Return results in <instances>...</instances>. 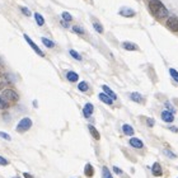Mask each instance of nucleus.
Returning <instances> with one entry per match:
<instances>
[{
    "instance_id": "nucleus-35",
    "label": "nucleus",
    "mask_w": 178,
    "mask_h": 178,
    "mask_svg": "<svg viewBox=\"0 0 178 178\" xmlns=\"http://www.w3.org/2000/svg\"><path fill=\"white\" fill-rule=\"evenodd\" d=\"M113 172L117 173V174H124V172H122L120 168H117V167H113Z\"/></svg>"
},
{
    "instance_id": "nucleus-38",
    "label": "nucleus",
    "mask_w": 178,
    "mask_h": 178,
    "mask_svg": "<svg viewBox=\"0 0 178 178\" xmlns=\"http://www.w3.org/2000/svg\"><path fill=\"white\" fill-rule=\"evenodd\" d=\"M61 24H62V26H64V27H68V22H64V20H62Z\"/></svg>"
},
{
    "instance_id": "nucleus-21",
    "label": "nucleus",
    "mask_w": 178,
    "mask_h": 178,
    "mask_svg": "<svg viewBox=\"0 0 178 178\" xmlns=\"http://www.w3.org/2000/svg\"><path fill=\"white\" fill-rule=\"evenodd\" d=\"M78 89L80 90V92H87V90L89 89L88 83H87V82H80L79 85H78Z\"/></svg>"
},
{
    "instance_id": "nucleus-41",
    "label": "nucleus",
    "mask_w": 178,
    "mask_h": 178,
    "mask_svg": "<svg viewBox=\"0 0 178 178\" xmlns=\"http://www.w3.org/2000/svg\"><path fill=\"white\" fill-rule=\"evenodd\" d=\"M14 178H18V177H14Z\"/></svg>"
},
{
    "instance_id": "nucleus-10",
    "label": "nucleus",
    "mask_w": 178,
    "mask_h": 178,
    "mask_svg": "<svg viewBox=\"0 0 178 178\" xmlns=\"http://www.w3.org/2000/svg\"><path fill=\"white\" fill-rule=\"evenodd\" d=\"M93 111H94V107H93V104L92 103H87L84 108H83V114H84V117H90L92 116V113H93Z\"/></svg>"
},
{
    "instance_id": "nucleus-5",
    "label": "nucleus",
    "mask_w": 178,
    "mask_h": 178,
    "mask_svg": "<svg viewBox=\"0 0 178 178\" xmlns=\"http://www.w3.org/2000/svg\"><path fill=\"white\" fill-rule=\"evenodd\" d=\"M24 40H26V41H27V43H28V45H29V46H31V47H32V48H33V50H34V52H36V54H37V55H40V56H45V54H43V52H42V51H41V48H40V47H38V46H37V45H36V43H34V42H33V41H32V40H31V38H29L28 36H27V34H24Z\"/></svg>"
},
{
    "instance_id": "nucleus-8",
    "label": "nucleus",
    "mask_w": 178,
    "mask_h": 178,
    "mask_svg": "<svg viewBox=\"0 0 178 178\" xmlns=\"http://www.w3.org/2000/svg\"><path fill=\"white\" fill-rule=\"evenodd\" d=\"M151 173L154 177H160L163 174V170H162V167H160L159 163H154L151 167Z\"/></svg>"
},
{
    "instance_id": "nucleus-37",
    "label": "nucleus",
    "mask_w": 178,
    "mask_h": 178,
    "mask_svg": "<svg viewBox=\"0 0 178 178\" xmlns=\"http://www.w3.org/2000/svg\"><path fill=\"white\" fill-rule=\"evenodd\" d=\"M23 177H24V178H33L29 173H23Z\"/></svg>"
},
{
    "instance_id": "nucleus-32",
    "label": "nucleus",
    "mask_w": 178,
    "mask_h": 178,
    "mask_svg": "<svg viewBox=\"0 0 178 178\" xmlns=\"http://www.w3.org/2000/svg\"><path fill=\"white\" fill-rule=\"evenodd\" d=\"M9 162L6 160L5 158H3V156H0V165H8Z\"/></svg>"
},
{
    "instance_id": "nucleus-2",
    "label": "nucleus",
    "mask_w": 178,
    "mask_h": 178,
    "mask_svg": "<svg viewBox=\"0 0 178 178\" xmlns=\"http://www.w3.org/2000/svg\"><path fill=\"white\" fill-rule=\"evenodd\" d=\"M3 97L10 103H15V102H18V99H19L18 93L13 89H5L4 92H3Z\"/></svg>"
},
{
    "instance_id": "nucleus-22",
    "label": "nucleus",
    "mask_w": 178,
    "mask_h": 178,
    "mask_svg": "<svg viewBox=\"0 0 178 178\" xmlns=\"http://www.w3.org/2000/svg\"><path fill=\"white\" fill-rule=\"evenodd\" d=\"M41 41H42V43H43L46 47H48V48H52V47L55 46V43L52 42L51 40H48V38H45V37H42V40H41Z\"/></svg>"
},
{
    "instance_id": "nucleus-12",
    "label": "nucleus",
    "mask_w": 178,
    "mask_h": 178,
    "mask_svg": "<svg viewBox=\"0 0 178 178\" xmlns=\"http://www.w3.org/2000/svg\"><path fill=\"white\" fill-rule=\"evenodd\" d=\"M130 98H131V101H134V102H136V103H142V102H144L142 96H141L140 93H136V92L130 94Z\"/></svg>"
},
{
    "instance_id": "nucleus-3",
    "label": "nucleus",
    "mask_w": 178,
    "mask_h": 178,
    "mask_svg": "<svg viewBox=\"0 0 178 178\" xmlns=\"http://www.w3.org/2000/svg\"><path fill=\"white\" fill-rule=\"evenodd\" d=\"M31 126H32V120L28 118V117H26V118H23V120L19 121L18 126H17V131L18 132H24V131L29 130Z\"/></svg>"
},
{
    "instance_id": "nucleus-26",
    "label": "nucleus",
    "mask_w": 178,
    "mask_h": 178,
    "mask_svg": "<svg viewBox=\"0 0 178 178\" xmlns=\"http://www.w3.org/2000/svg\"><path fill=\"white\" fill-rule=\"evenodd\" d=\"M61 17H62V19H64L65 22H70V20H73V17L69 14L68 12H64V13L61 14Z\"/></svg>"
},
{
    "instance_id": "nucleus-40",
    "label": "nucleus",
    "mask_w": 178,
    "mask_h": 178,
    "mask_svg": "<svg viewBox=\"0 0 178 178\" xmlns=\"http://www.w3.org/2000/svg\"><path fill=\"white\" fill-rule=\"evenodd\" d=\"M0 76H1V71H0Z\"/></svg>"
},
{
    "instance_id": "nucleus-25",
    "label": "nucleus",
    "mask_w": 178,
    "mask_h": 178,
    "mask_svg": "<svg viewBox=\"0 0 178 178\" xmlns=\"http://www.w3.org/2000/svg\"><path fill=\"white\" fill-rule=\"evenodd\" d=\"M169 74H170V76H172V78L178 83V71L176 70V69H169Z\"/></svg>"
},
{
    "instance_id": "nucleus-9",
    "label": "nucleus",
    "mask_w": 178,
    "mask_h": 178,
    "mask_svg": "<svg viewBox=\"0 0 178 178\" xmlns=\"http://www.w3.org/2000/svg\"><path fill=\"white\" fill-rule=\"evenodd\" d=\"M130 145L135 149H142L144 148V142H142L140 139H136V138H131L130 139Z\"/></svg>"
},
{
    "instance_id": "nucleus-20",
    "label": "nucleus",
    "mask_w": 178,
    "mask_h": 178,
    "mask_svg": "<svg viewBox=\"0 0 178 178\" xmlns=\"http://www.w3.org/2000/svg\"><path fill=\"white\" fill-rule=\"evenodd\" d=\"M93 27H94V29H96L98 33H103V26L99 22L94 20V22H93Z\"/></svg>"
},
{
    "instance_id": "nucleus-14",
    "label": "nucleus",
    "mask_w": 178,
    "mask_h": 178,
    "mask_svg": "<svg viewBox=\"0 0 178 178\" xmlns=\"http://www.w3.org/2000/svg\"><path fill=\"white\" fill-rule=\"evenodd\" d=\"M102 89L104 90V93H106L107 96L110 97V98H112L113 101H114V99H117V96H116V93H114L112 89H110V88H108L107 85H102Z\"/></svg>"
},
{
    "instance_id": "nucleus-36",
    "label": "nucleus",
    "mask_w": 178,
    "mask_h": 178,
    "mask_svg": "<svg viewBox=\"0 0 178 178\" xmlns=\"http://www.w3.org/2000/svg\"><path fill=\"white\" fill-rule=\"evenodd\" d=\"M169 130L173 131V132H178V127H174V126H169Z\"/></svg>"
},
{
    "instance_id": "nucleus-31",
    "label": "nucleus",
    "mask_w": 178,
    "mask_h": 178,
    "mask_svg": "<svg viewBox=\"0 0 178 178\" xmlns=\"http://www.w3.org/2000/svg\"><path fill=\"white\" fill-rule=\"evenodd\" d=\"M164 106H165L167 111H170V112H172V113H174V112H176V110H174V108L172 107V104H170V103H168V102H167L165 104H164Z\"/></svg>"
},
{
    "instance_id": "nucleus-19",
    "label": "nucleus",
    "mask_w": 178,
    "mask_h": 178,
    "mask_svg": "<svg viewBox=\"0 0 178 178\" xmlns=\"http://www.w3.org/2000/svg\"><path fill=\"white\" fill-rule=\"evenodd\" d=\"M9 107V103L3 96H0V110H6Z\"/></svg>"
},
{
    "instance_id": "nucleus-30",
    "label": "nucleus",
    "mask_w": 178,
    "mask_h": 178,
    "mask_svg": "<svg viewBox=\"0 0 178 178\" xmlns=\"http://www.w3.org/2000/svg\"><path fill=\"white\" fill-rule=\"evenodd\" d=\"M164 153H165V154L168 155L170 159H174V158H177V155L174 154V153H172V151H170V150H168V149H165V150H164Z\"/></svg>"
},
{
    "instance_id": "nucleus-13",
    "label": "nucleus",
    "mask_w": 178,
    "mask_h": 178,
    "mask_svg": "<svg viewBox=\"0 0 178 178\" xmlns=\"http://www.w3.org/2000/svg\"><path fill=\"white\" fill-rule=\"evenodd\" d=\"M84 174L88 178H92L93 177V174H94V168L92 167V164L90 163H88L87 164V165L84 167Z\"/></svg>"
},
{
    "instance_id": "nucleus-17",
    "label": "nucleus",
    "mask_w": 178,
    "mask_h": 178,
    "mask_svg": "<svg viewBox=\"0 0 178 178\" xmlns=\"http://www.w3.org/2000/svg\"><path fill=\"white\" fill-rule=\"evenodd\" d=\"M122 131H124V134L125 135H127V136H132L134 135V128H132L130 125H127V124H125L124 126H122Z\"/></svg>"
},
{
    "instance_id": "nucleus-1",
    "label": "nucleus",
    "mask_w": 178,
    "mask_h": 178,
    "mask_svg": "<svg viewBox=\"0 0 178 178\" xmlns=\"http://www.w3.org/2000/svg\"><path fill=\"white\" fill-rule=\"evenodd\" d=\"M149 9L151 14L158 19H164L168 15V10L160 0H149Z\"/></svg>"
},
{
    "instance_id": "nucleus-39",
    "label": "nucleus",
    "mask_w": 178,
    "mask_h": 178,
    "mask_svg": "<svg viewBox=\"0 0 178 178\" xmlns=\"http://www.w3.org/2000/svg\"><path fill=\"white\" fill-rule=\"evenodd\" d=\"M3 89V83H0V90Z\"/></svg>"
},
{
    "instance_id": "nucleus-24",
    "label": "nucleus",
    "mask_w": 178,
    "mask_h": 178,
    "mask_svg": "<svg viewBox=\"0 0 178 178\" xmlns=\"http://www.w3.org/2000/svg\"><path fill=\"white\" fill-rule=\"evenodd\" d=\"M102 174H103V178H113L107 167H103V168H102Z\"/></svg>"
},
{
    "instance_id": "nucleus-4",
    "label": "nucleus",
    "mask_w": 178,
    "mask_h": 178,
    "mask_svg": "<svg viewBox=\"0 0 178 178\" xmlns=\"http://www.w3.org/2000/svg\"><path fill=\"white\" fill-rule=\"evenodd\" d=\"M165 24L172 32H178V18H176V17H169V18H167Z\"/></svg>"
},
{
    "instance_id": "nucleus-6",
    "label": "nucleus",
    "mask_w": 178,
    "mask_h": 178,
    "mask_svg": "<svg viewBox=\"0 0 178 178\" xmlns=\"http://www.w3.org/2000/svg\"><path fill=\"white\" fill-rule=\"evenodd\" d=\"M118 14L122 17H126V18H132V17H135L136 13H135V10H132L131 8H121Z\"/></svg>"
},
{
    "instance_id": "nucleus-34",
    "label": "nucleus",
    "mask_w": 178,
    "mask_h": 178,
    "mask_svg": "<svg viewBox=\"0 0 178 178\" xmlns=\"http://www.w3.org/2000/svg\"><path fill=\"white\" fill-rule=\"evenodd\" d=\"M146 124H148L149 127H153L154 126V120L153 118H146Z\"/></svg>"
},
{
    "instance_id": "nucleus-33",
    "label": "nucleus",
    "mask_w": 178,
    "mask_h": 178,
    "mask_svg": "<svg viewBox=\"0 0 178 178\" xmlns=\"http://www.w3.org/2000/svg\"><path fill=\"white\" fill-rule=\"evenodd\" d=\"M0 138L5 139V140H10V136L8 134H5V132H3V131H0Z\"/></svg>"
},
{
    "instance_id": "nucleus-28",
    "label": "nucleus",
    "mask_w": 178,
    "mask_h": 178,
    "mask_svg": "<svg viewBox=\"0 0 178 178\" xmlns=\"http://www.w3.org/2000/svg\"><path fill=\"white\" fill-rule=\"evenodd\" d=\"M69 52H70V55H71V56L73 57H74V59H76V60H82V56H80V55L78 54V52H76L75 50H70V51H69Z\"/></svg>"
},
{
    "instance_id": "nucleus-11",
    "label": "nucleus",
    "mask_w": 178,
    "mask_h": 178,
    "mask_svg": "<svg viewBox=\"0 0 178 178\" xmlns=\"http://www.w3.org/2000/svg\"><path fill=\"white\" fill-rule=\"evenodd\" d=\"M66 79H68L69 82H71V83H75V82H78L79 75L76 74L75 71H68L66 73Z\"/></svg>"
},
{
    "instance_id": "nucleus-27",
    "label": "nucleus",
    "mask_w": 178,
    "mask_h": 178,
    "mask_svg": "<svg viewBox=\"0 0 178 178\" xmlns=\"http://www.w3.org/2000/svg\"><path fill=\"white\" fill-rule=\"evenodd\" d=\"M73 31H74L75 33H78V34H84V29H83L82 27H79V26H74L73 27Z\"/></svg>"
},
{
    "instance_id": "nucleus-23",
    "label": "nucleus",
    "mask_w": 178,
    "mask_h": 178,
    "mask_svg": "<svg viewBox=\"0 0 178 178\" xmlns=\"http://www.w3.org/2000/svg\"><path fill=\"white\" fill-rule=\"evenodd\" d=\"M34 18H36V22H37L38 26H43V24H45V19H43V17L41 15V14L36 13V14H34Z\"/></svg>"
},
{
    "instance_id": "nucleus-15",
    "label": "nucleus",
    "mask_w": 178,
    "mask_h": 178,
    "mask_svg": "<svg viewBox=\"0 0 178 178\" xmlns=\"http://www.w3.org/2000/svg\"><path fill=\"white\" fill-rule=\"evenodd\" d=\"M98 97H99V99L102 101L103 103H106V104H110V106H111V104L113 103V99H112V98H110V97H108L106 93H99V96H98Z\"/></svg>"
},
{
    "instance_id": "nucleus-16",
    "label": "nucleus",
    "mask_w": 178,
    "mask_h": 178,
    "mask_svg": "<svg viewBox=\"0 0 178 178\" xmlns=\"http://www.w3.org/2000/svg\"><path fill=\"white\" fill-rule=\"evenodd\" d=\"M122 47H124L125 50H127V51H136V50L139 48L135 43H132V42H127V41H126V42L122 43Z\"/></svg>"
},
{
    "instance_id": "nucleus-29",
    "label": "nucleus",
    "mask_w": 178,
    "mask_h": 178,
    "mask_svg": "<svg viewBox=\"0 0 178 178\" xmlns=\"http://www.w3.org/2000/svg\"><path fill=\"white\" fill-rule=\"evenodd\" d=\"M20 10H22V13L24 15H27V17H31V10L28 8H26V6H22L20 8Z\"/></svg>"
},
{
    "instance_id": "nucleus-18",
    "label": "nucleus",
    "mask_w": 178,
    "mask_h": 178,
    "mask_svg": "<svg viewBox=\"0 0 178 178\" xmlns=\"http://www.w3.org/2000/svg\"><path fill=\"white\" fill-rule=\"evenodd\" d=\"M88 128H89V132H90V134H92L93 138L96 139V140H99V139H101V135H99L98 130H97V128L94 127V126H92V125H89Z\"/></svg>"
},
{
    "instance_id": "nucleus-7",
    "label": "nucleus",
    "mask_w": 178,
    "mask_h": 178,
    "mask_svg": "<svg viewBox=\"0 0 178 178\" xmlns=\"http://www.w3.org/2000/svg\"><path fill=\"white\" fill-rule=\"evenodd\" d=\"M160 117H162V120L164 122H168V124H170V122L174 121V114L170 112V111H163L162 114H160Z\"/></svg>"
}]
</instances>
